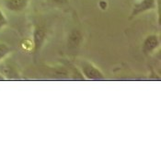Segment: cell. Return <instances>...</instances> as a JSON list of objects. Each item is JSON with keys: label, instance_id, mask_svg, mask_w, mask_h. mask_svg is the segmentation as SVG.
I'll use <instances>...</instances> for the list:
<instances>
[{"label": "cell", "instance_id": "1", "mask_svg": "<svg viewBox=\"0 0 161 161\" xmlns=\"http://www.w3.org/2000/svg\"><path fill=\"white\" fill-rule=\"evenodd\" d=\"M75 65L80 70L81 74L83 75L85 80L89 81H100L105 79L104 73L99 69V67L94 64L92 62L86 59H79Z\"/></svg>", "mask_w": 161, "mask_h": 161}, {"label": "cell", "instance_id": "2", "mask_svg": "<svg viewBox=\"0 0 161 161\" xmlns=\"http://www.w3.org/2000/svg\"><path fill=\"white\" fill-rule=\"evenodd\" d=\"M48 38V30L42 24L35 23L32 29L31 42L33 44V52L35 55H39L40 52L43 48Z\"/></svg>", "mask_w": 161, "mask_h": 161}, {"label": "cell", "instance_id": "3", "mask_svg": "<svg viewBox=\"0 0 161 161\" xmlns=\"http://www.w3.org/2000/svg\"><path fill=\"white\" fill-rule=\"evenodd\" d=\"M160 0H137L134 3L129 19H133L144 13L150 12L160 8Z\"/></svg>", "mask_w": 161, "mask_h": 161}, {"label": "cell", "instance_id": "4", "mask_svg": "<svg viewBox=\"0 0 161 161\" xmlns=\"http://www.w3.org/2000/svg\"><path fill=\"white\" fill-rule=\"evenodd\" d=\"M83 42V31L78 28H73L68 31L66 36V48L71 53H75L82 47Z\"/></svg>", "mask_w": 161, "mask_h": 161}, {"label": "cell", "instance_id": "5", "mask_svg": "<svg viewBox=\"0 0 161 161\" xmlns=\"http://www.w3.org/2000/svg\"><path fill=\"white\" fill-rule=\"evenodd\" d=\"M160 44V36L156 33H151V34L147 35L143 40L142 45H141V51L145 55L150 56L159 49Z\"/></svg>", "mask_w": 161, "mask_h": 161}, {"label": "cell", "instance_id": "6", "mask_svg": "<svg viewBox=\"0 0 161 161\" xmlns=\"http://www.w3.org/2000/svg\"><path fill=\"white\" fill-rule=\"evenodd\" d=\"M0 73L6 77L7 80L20 79V73L16 64L9 61V57L0 63Z\"/></svg>", "mask_w": 161, "mask_h": 161}, {"label": "cell", "instance_id": "7", "mask_svg": "<svg viewBox=\"0 0 161 161\" xmlns=\"http://www.w3.org/2000/svg\"><path fill=\"white\" fill-rule=\"evenodd\" d=\"M1 6L8 11L12 13H20L25 11L31 0H0Z\"/></svg>", "mask_w": 161, "mask_h": 161}, {"label": "cell", "instance_id": "8", "mask_svg": "<svg viewBox=\"0 0 161 161\" xmlns=\"http://www.w3.org/2000/svg\"><path fill=\"white\" fill-rule=\"evenodd\" d=\"M12 53V48L10 45L4 42H0V63L9 57Z\"/></svg>", "mask_w": 161, "mask_h": 161}, {"label": "cell", "instance_id": "9", "mask_svg": "<svg viewBox=\"0 0 161 161\" xmlns=\"http://www.w3.org/2000/svg\"><path fill=\"white\" fill-rule=\"evenodd\" d=\"M48 1L53 7H55L58 8H65L70 6L69 0H48Z\"/></svg>", "mask_w": 161, "mask_h": 161}, {"label": "cell", "instance_id": "10", "mask_svg": "<svg viewBox=\"0 0 161 161\" xmlns=\"http://www.w3.org/2000/svg\"><path fill=\"white\" fill-rule=\"evenodd\" d=\"M8 26V19L6 16L3 9L0 8V31L5 30Z\"/></svg>", "mask_w": 161, "mask_h": 161}, {"label": "cell", "instance_id": "11", "mask_svg": "<svg viewBox=\"0 0 161 161\" xmlns=\"http://www.w3.org/2000/svg\"><path fill=\"white\" fill-rule=\"evenodd\" d=\"M108 2L106 1V0H100L99 2V7L100 9H102V10H105V9H107V8H108Z\"/></svg>", "mask_w": 161, "mask_h": 161}, {"label": "cell", "instance_id": "12", "mask_svg": "<svg viewBox=\"0 0 161 161\" xmlns=\"http://www.w3.org/2000/svg\"><path fill=\"white\" fill-rule=\"evenodd\" d=\"M6 80H7V79H6V77L0 73V81H6Z\"/></svg>", "mask_w": 161, "mask_h": 161}]
</instances>
